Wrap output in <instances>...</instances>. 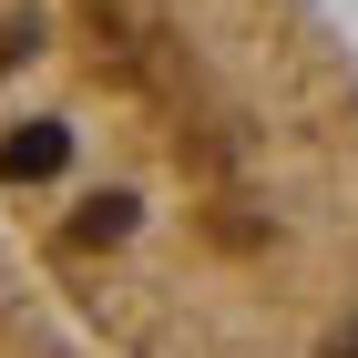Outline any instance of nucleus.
Listing matches in <instances>:
<instances>
[{
    "label": "nucleus",
    "mask_w": 358,
    "mask_h": 358,
    "mask_svg": "<svg viewBox=\"0 0 358 358\" xmlns=\"http://www.w3.org/2000/svg\"><path fill=\"white\" fill-rule=\"evenodd\" d=\"M0 215L113 358H358L338 10L0 0Z\"/></svg>",
    "instance_id": "nucleus-1"
},
{
    "label": "nucleus",
    "mask_w": 358,
    "mask_h": 358,
    "mask_svg": "<svg viewBox=\"0 0 358 358\" xmlns=\"http://www.w3.org/2000/svg\"><path fill=\"white\" fill-rule=\"evenodd\" d=\"M0 358H113L92 317L41 276V256L10 236V215H0Z\"/></svg>",
    "instance_id": "nucleus-2"
}]
</instances>
